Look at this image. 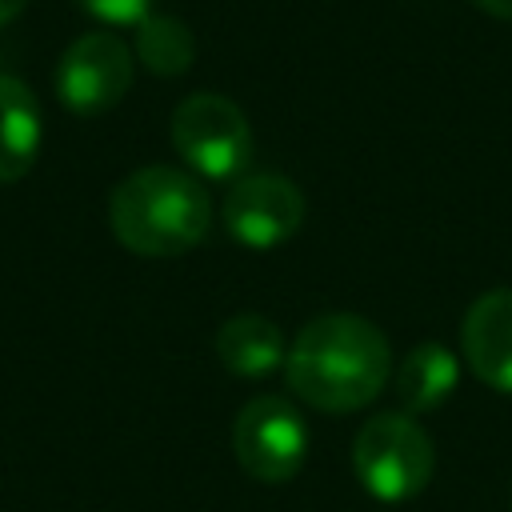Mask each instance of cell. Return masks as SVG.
<instances>
[{
	"instance_id": "1",
	"label": "cell",
	"mask_w": 512,
	"mask_h": 512,
	"mask_svg": "<svg viewBox=\"0 0 512 512\" xmlns=\"http://www.w3.org/2000/svg\"><path fill=\"white\" fill-rule=\"evenodd\" d=\"M292 392L320 412H352L372 404L392 372L388 336L360 312H324L308 320L288 348Z\"/></svg>"
},
{
	"instance_id": "2",
	"label": "cell",
	"mask_w": 512,
	"mask_h": 512,
	"mask_svg": "<svg viewBox=\"0 0 512 512\" xmlns=\"http://www.w3.org/2000/svg\"><path fill=\"white\" fill-rule=\"evenodd\" d=\"M112 236L136 256H180L212 228L208 188L172 164H148L124 176L108 196Z\"/></svg>"
},
{
	"instance_id": "3",
	"label": "cell",
	"mask_w": 512,
	"mask_h": 512,
	"mask_svg": "<svg viewBox=\"0 0 512 512\" xmlns=\"http://www.w3.org/2000/svg\"><path fill=\"white\" fill-rule=\"evenodd\" d=\"M352 468L376 500L400 504L428 488L436 452L428 432L408 412H380L360 424L352 444Z\"/></svg>"
},
{
	"instance_id": "4",
	"label": "cell",
	"mask_w": 512,
	"mask_h": 512,
	"mask_svg": "<svg viewBox=\"0 0 512 512\" xmlns=\"http://www.w3.org/2000/svg\"><path fill=\"white\" fill-rule=\"evenodd\" d=\"M172 144L180 160L204 180H240L252 160V128L236 100L196 92L172 112Z\"/></svg>"
},
{
	"instance_id": "5",
	"label": "cell",
	"mask_w": 512,
	"mask_h": 512,
	"mask_svg": "<svg viewBox=\"0 0 512 512\" xmlns=\"http://www.w3.org/2000/svg\"><path fill=\"white\" fill-rule=\"evenodd\" d=\"M240 468L260 484H288L308 456V424L284 396H256L232 424Z\"/></svg>"
},
{
	"instance_id": "6",
	"label": "cell",
	"mask_w": 512,
	"mask_h": 512,
	"mask_svg": "<svg viewBox=\"0 0 512 512\" xmlns=\"http://www.w3.org/2000/svg\"><path fill=\"white\" fill-rule=\"evenodd\" d=\"M132 88V48L112 32L76 36L56 64V96L76 116L116 108Z\"/></svg>"
},
{
	"instance_id": "7",
	"label": "cell",
	"mask_w": 512,
	"mask_h": 512,
	"mask_svg": "<svg viewBox=\"0 0 512 512\" xmlns=\"http://www.w3.org/2000/svg\"><path fill=\"white\" fill-rule=\"evenodd\" d=\"M304 224V196L292 180L276 172H256L232 180L224 196V228L244 248H276L292 240Z\"/></svg>"
},
{
	"instance_id": "8",
	"label": "cell",
	"mask_w": 512,
	"mask_h": 512,
	"mask_svg": "<svg viewBox=\"0 0 512 512\" xmlns=\"http://www.w3.org/2000/svg\"><path fill=\"white\" fill-rule=\"evenodd\" d=\"M460 344L468 368L496 392H512V288H492L464 312Z\"/></svg>"
},
{
	"instance_id": "9",
	"label": "cell",
	"mask_w": 512,
	"mask_h": 512,
	"mask_svg": "<svg viewBox=\"0 0 512 512\" xmlns=\"http://www.w3.org/2000/svg\"><path fill=\"white\" fill-rule=\"evenodd\" d=\"M44 144V120L32 88L16 76H0V184H16L32 172Z\"/></svg>"
},
{
	"instance_id": "10",
	"label": "cell",
	"mask_w": 512,
	"mask_h": 512,
	"mask_svg": "<svg viewBox=\"0 0 512 512\" xmlns=\"http://www.w3.org/2000/svg\"><path fill=\"white\" fill-rule=\"evenodd\" d=\"M216 356L228 372L236 376H268L272 368H280L288 360V348H284V336L280 328L268 320V316H256V312H240L232 320L220 324L216 332Z\"/></svg>"
},
{
	"instance_id": "11",
	"label": "cell",
	"mask_w": 512,
	"mask_h": 512,
	"mask_svg": "<svg viewBox=\"0 0 512 512\" xmlns=\"http://www.w3.org/2000/svg\"><path fill=\"white\" fill-rule=\"evenodd\" d=\"M456 380H460L456 356L444 344L424 340L396 368V400L408 416H420V412L440 408L456 392Z\"/></svg>"
},
{
	"instance_id": "12",
	"label": "cell",
	"mask_w": 512,
	"mask_h": 512,
	"mask_svg": "<svg viewBox=\"0 0 512 512\" xmlns=\"http://www.w3.org/2000/svg\"><path fill=\"white\" fill-rule=\"evenodd\" d=\"M136 56L156 76H180L196 60V40L184 20L152 12L144 24H136Z\"/></svg>"
},
{
	"instance_id": "13",
	"label": "cell",
	"mask_w": 512,
	"mask_h": 512,
	"mask_svg": "<svg viewBox=\"0 0 512 512\" xmlns=\"http://www.w3.org/2000/svg\"><path fill=\"white\" fill-rule=\"evenodd\" d=\"M152 4L156 0H80V8L88 16H96L100 24H112V28H136L152 16Z\"/></svg>"
},
{
	"instance_id": "14",
	"label": "cell",
	"mask_w": 512,
	"mask_h": 512,
	"mask_svg": "<svg viewBox=\"0 0 512 512\" xmlns=\"http://www.w3.org/2000/svg\"><path fill=\"white\" fill-rule=\"evenodd\" d=\"M472 4H480L496 20H512V0H472Z\"/></svg>"
},
{
	"instance_id": "15",
	"label": "cell",
	"mask_w": 512,
	"mask_h": 512,
	"mask_svg": "<svg viewBox=\"0 0 512 512\" xmlns=\"http://www.w3.org/2000/svg\"><path fill=\"white\" fill-rule=\"evenodd\" d=\"M24 4H28V0H0V28H4L8 20H16V16L24 12Z\"/></svg>"
}]
</instances>
